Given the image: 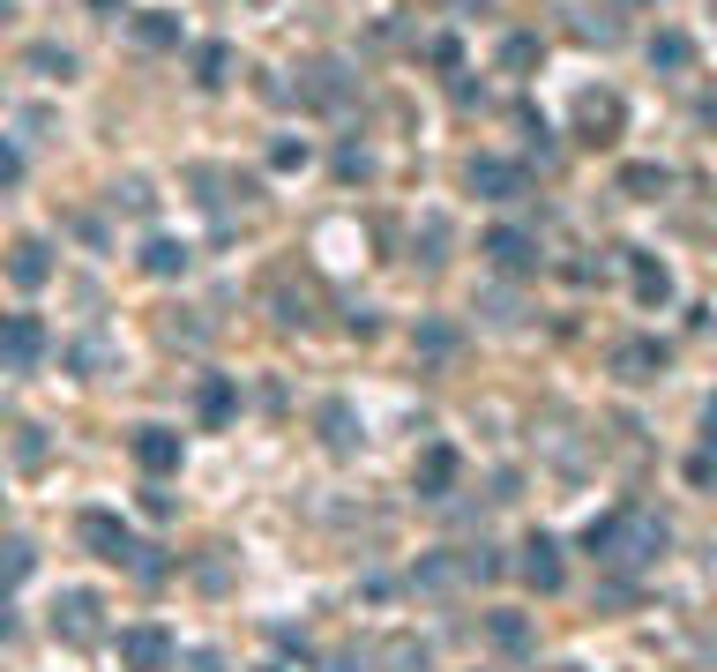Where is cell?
Wrapping results in <instances>:
<instances>
[{"mask_svg":"<svg viewBox=\"0 0 717 672\" xmlns=\"http://www.w3.org/2000/svg\"><path fill=\"white\" fill-rule=\"evenodd\" d=\"M53 628L68 635V642H90V635H97V598H90V590H68L60 613H53Z\"/></svg>","mask_w":717,"mask_h":672,"instance_id":"7","label":"cell"},{"mask_svg":"<svg viewBox=\"0 0 717 672\" xmlns=\"http://www.w3.org/2000/svg\"><path fill=\"white\" fill-rule=\"evenodd\" d=\"M135 463H142L150 478L180 471V433H165V426H142V433H135Z\"/></svg>","mask_w":717,"mask_h":672,"instance_id":"4","label":"cell"},{"mask_svg":"<svg viewBox=\"0 0 717 672\" xmlns=\"http://www.w3.org/2000/svg\"><path fill=\"white\" fill-rule=\"evenodd\" d=\"M449 478H456V449H426V456H419V494H426V501H441Z\"/></svg>","mask_w":717,"mask_h":672,"instance_id":"8","label":"cell"},{"mask_svg":"<svg viewBox=\"0 0 717 672\" xmlns=\"http://www.w3.org/2000/svg\"><path fill=\"white\" fill-rule=\"evenodd\" d=\"M635 292H643V299H650V306H658V299L673 292V277H666L658 262H635Z\"/></svg>","mask_w":717,"mask_h":672,"instance_id":"14","label":"cell"},{"mask_svg":"<svg viewBox=\"0 0 717 672\" xmlns=\"http://www.w3.org/2000/svg\"><path fill=\"white\" fill-rule=\"evenodd\" d=\"M224 412H232V389H224V381H203V419H224Z\"/></svg>","mask_w":717,"mask_h":672,"instance_id":"18","label":"cell"},{"mask_svg":"<svg viewBox=\"0 0 717 672\" xmlns=\"http://www.w3.org/2000/svg\"><path fill=\"white\" fill-rule=\"evenodd\" d=\"M76 531H83V546L97 553V560H113V568H142V546H135V531H127L120 515H105V508H90V515L76 523Z\"/></svg>","mask_w":717,"mask_h":672,"instance_id":"1","label":"cell"},{"mask_svg":"<svg viewBox=\"0 0 717 672\" xmlns=\"http://www.w3.org/2000/svg\"><path fill=\"white\" fill-rule=\"evenodd\" d=\"M650 60H658V68H687V38H680V31L650 38Z\"/></svg>","mask_w":717,"mask_h":672,"instance_id":"15","label":"cell"},{"mask_svg":"<svg viewBox=\"0 0 717 672\" xmlns=\"http://www.w3.org/2000/svg\"><path fill=\"white\" fill-rule=\"evenodd\" d=\"M172 658V635L165 628H120V665L127 672H158Z\"/></svg>","mask_w":717,"mask_h":672,"instance_id":"3","label":"cell"},{"mask_svg":"<svg viewBox=\"0 0 717 672\" xmlns=\"http://www.w3.org/2000/svg\"><path fill=\"white\" fill-rule=\"evenodd\" d=\"M31 568H38V553L23 546V538H8V546H0V590H15Z\"/></svg>","mask_w":717,"mask_h":672,"instance_id":"11","label":"cell"},{"mask_svg":"<svg viewBox=\"0 0 717 672\" xmlns=\"http://www.w3.org/2000/svg\"><path fill=\"white\" fill-rule=\"evenodd\" d=\"M97 8H113V0H97Z\"/></svg>","mask_w":717,"mask_h":672,"instance_id":"21","label":"cell"},{"mask_svg":"<svg viewBox=\"0 0 717 672\" xmlns=\"http://www.w3.org/2000/svg\"><path fill=\"white\" fill-rule=\"evenodd\" d=\"M142 262H150L158 277H180V269H187V247H172V240H150V254H142Z\"/></svg>","mask_w":717,"mask_h":672,"instance_id":"13","label":"cell"},{"mask_svg":"<svg viewBox=\"0 0 717 672\" xmlns=\"http://www.w3.org/2000/svg\"><path fill=\"white\" fill-rule=\"evenodd\" d=\"M224 60H232L224 45H210V53H203V83H224Z\"/></svg>","mask_w":717,"mask_h":672,"instance_id":"19","label":"cell"},{"mask_svg":"<svg viewBox=\"0 0 717 672\" xmlns=\"http://www.w3.org/2000/svg\"><path fill=\"white\" fill-rule=\"evenodd\" d=\"M15 172H23V165H15V150L0 142V179H15Z\"/></svg>","mask_w":717,"mask_h":672,"instance_id":"20","label":"cell"},{"mask_svg":"<svg viewBox=\"0 0 717 672\" xmlns=\"http://www.w3.org/2000/svg\"><path fill=\"white\" fill-rule=\"evenodd\" d=\"M516 568H523V583H531V590H560V546H553L546 531L523 546V560H516Z\"/></svg>","mask_w":717,"mask_h":672,"instance_id":"5","label":"cell"},{"mask_svg":"<svg viewBox=\"0 0 717 672\" xmlns=\"http://www.w3.org/2000/svg\"><path fill=\"white\" fill-rule=\"evenodd\" d=\"M658 367H666V351H658V344H628V351H621V374H628V381H650Z\"/></svg>","mask_w":717,"mask_h":672,"instance_id":"12","label":"cell"},{"mask_svg":"<svg viewBox=\"0 0 717 672\" xmlns=\"http://www.w3.org/2000/svg\"><path fill=\"white\" fill-rule=\"evenodd\" d=\"M8 277H15L23 292H31V285H45V277H53V262H45V247H38V240H23V247H15V262H8Z\"/></svg>","mask_w":717,"mask_h":672,"instance_id":"10","label":"cell"},{"mask_svg":"<svg viewBox=\"0 0 717 672\" xmlns=\"http://www.w3.org/2000/svg\"><path fill=\"white\" fill-rule=\"evenodd\" d=\"M494 642H501V650H516V658L531 650V635H523V621H516V613H501V621H494Z\"/></svg>","mask_w":717,"mask_h":672,"instance_id":"17","label":"cell"},{"mask_svg":"<svg viewBox=\"0 0 717 672\" xmlns=\"http://www.w3.org/2000/svg\"><path fill=\"white\" fill-rule=\"evenodd\" d=\"M486 262L494 269H531V240L523 232H486Z\"/></svg>","mask_w":717,"mask_h":672,"instance_id":"9","label":"cell"},{"mask_svg":"<svg viewBox=\"0 0 717 672\" xmlns=\"http://www.w3.org/2000/svg\"><path fill=\"white\" fill-rule=\"evenodd\" d=\"M471 187H478L486 202H516V195H523V172L501 165V158H478V165H471Z\"/></svg>","mask_w":717,"mask_h":672,"instance_id":"6","label":"cell"},{"mask_svg":"<svg viewBox=\"0 0 717 672\" xmlns=\"http://www.w3.org/2000/svg\"><path fill=\"white\" fill-rule=\"evenodd\" d=\"M38 351H45V329L31 322V314H8V322H0V367H8V374L31 367Z\"/></svg>","mask_w":717,"mask_h":672,"instance_id":"2","label":"cell"},{"mask_svg":"<svg viewBox=\"0 0 717 672\" xmlns=\"http://www.w3.org/2000/svg\"><path fill=\"white\" fill-rule=\"evenodd\" d=\"M135 38H142V45H180V23H165V15H142V23H135Z\"/></svg>","mask_w":717,"mask_h":672,"instance_id":"16","label":"cell"}]
</instances>
